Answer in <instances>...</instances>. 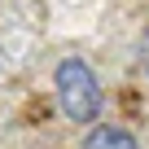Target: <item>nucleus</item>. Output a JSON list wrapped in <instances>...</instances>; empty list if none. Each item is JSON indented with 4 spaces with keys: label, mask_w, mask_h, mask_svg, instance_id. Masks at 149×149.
<instances>
[{
    "label": "nucleus",
    "mask_w": 149,
    "mask_h": 149,
    "mask_svg": "<svg viewBox=\"0 0 149 149\" xmlns=\"http://www.w3.org/2000/svg\"><path fill=\"white\" fill-rule=\"evenodd\" d=\"M140 66H145V74H149V31H145V40H140Z\"/></svg>",
    "instance_id": "obj_3"
},
{
    "label": "nucleus",
    "mask_w": 149,
    "mask_h": 149,
    "mask_svg": "<svg viewBox=\"0 0 149 149\" xmlns=\"http://www.w3.org/2000/svg\"><path fill=\"white\" fill-rule=\"evenodd\" d=\"M53 92H57V105H61V114L70 123H97L101 118L105 92H101L97 70L84 57H61L57 61V70H53Z\"/></svg>",
    "instance_id": "obj_1"
},
{
    "label": "nucleus",
    "mask_w": 149,
    "mask_h": 149,
    "mask_svg": "<svg viewBox=\"0 0 149 149\" xmlns=\"http://www.w3.org/2000/svg\"><path fill=\"white\" fill-rule=\"evenodd\" d=\"M84 149H140V145H136V136H132L127 127H110V123H101V127L88 132Z\"/></svg>",
    "instance_id": "obj_2"
}]
</instances>
